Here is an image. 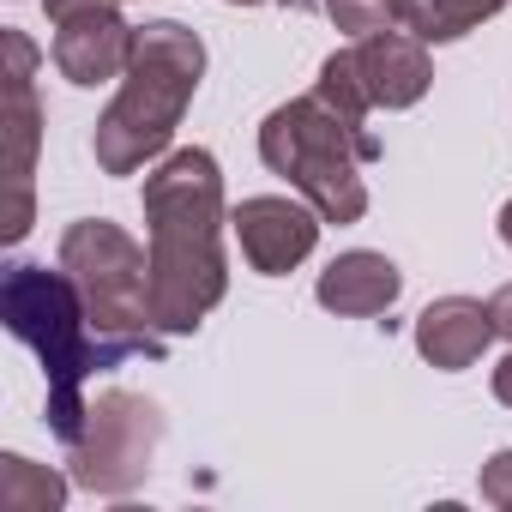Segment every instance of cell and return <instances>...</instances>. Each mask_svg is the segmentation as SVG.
Instances as JSON below:
<instances>
[{
	"instance_id": "cell-1",
	"label": "cell",
	"mask_w": 512,
	"mask_h": 512,
	"mask_svg": "<svg viewBox=\"0 0 512 512\" xmlns=\"http://www.w3.org/2000/svg\"><path fill=\"white\" fill-rule=\"evenodd\" d=\"M223 169L205 145L169 151L145 175V247H151V314L163 338L199 332V320L229 296L223 260Z\"/></svg>"
},
{
	"instance_id": "cell-2",
	"label": "cell",
	"mask_w": 512,
	"mask_h": 512,
	"mask_svg": "<svg viewBox=\"0 0 512 512\" xmlns=\"http://www.w3.org/2000/svg\"><path fill=\"white\" fill-rule=\"evenodd\" d=\"M0 320L19 344L37 350L43 380H49V428L61 434V446L79 440L85 428V380L103 368H121V350L97 338L79 284L67 278V266H37V260H13L0 278Z\"/></svg>"
},
{
	"instance_id": "cell-3",
	"label": "cell",
	"mask_w": 512,
	"mask_h": 512,
	"mask_svg": "<svg viewBox=\"0 0 512 512\" xmlns=\"http://www.w3.org/2000/svg\"><path fill=\"white\" fill-rule=\"evenodd\" d=\"M199 79H205V43H199V31H187L175 19L139 25L133 61L121 73V91L97 115V133H91L97 169L103 175H139L145 163L169 157L175 127H181Z\"/></svg>"
},
{
	"instance_id": "cell-4",
	"label": "cell",
	"mask_w": 512,
	"mask_h": 512,
	"mask_svg": "<svg viewBox=\"0 0 512 512\" xmlns=\"http://www.w3.org/2000/svg\"><path fill=\"white\" fill-rule=\"evenodd\" d=\"M380 157V139L368 121L344 115L320 91L278 103L260 121V163L284 175L326 223H362L368 217V181L362 169Z\"/></svg>"
},
{
	"instance_id": "cell-5",
	"label": "cell",
	"mask_w": 512,
	"mask_h": 512,
	"mask_svg": "<svg viewBox=\"0 0 512 512\" xmlns=\"http://www.w3.org/2000/svg\"><path fill=\"white\" fill-rule=\"evenodd\" d=\"M55 266H67V278L85 296V314L97 326L103 344L127 356H157L163 332L151 314V247H139L121 223L109 217H79L61 235Z\"/></svg>"
},
{
	"instance_id": "cell-6",
	"label": "cell",
	"mask_w": 512,
	"mask_h": 512,
	"mask_svg": "<svg viewBox=\"0 0 512 512\" xmlns=\"http://www.w3.org/2000/svg\"><path fill=\"white\" fill-rule=\"evenodd\" d=\"M157 440H163V410L145 398V392H97L91 410H85V428L79 440L67 446V464H73V482L103 494V500H121L133 494L145 476H151V458H157Z\"/></svg>"
},
{
	"instance_id": "cell-7",
	"label": "cell",
	"mask_w": 512,
	"mask_h": 512,
	"mask_svg": "<svg viewBox=\"0 0 512 512\" xmlns=\"http://www.w3.org/2000/svg\"><path fill=\"white\" fill-rule=\"evenodd\" d=\"M7 49V175H13V217H7V241H25L37 223V199H31V175H37V145H43V103H37V43L25 31H0Z\"/></svg>"
},
{
	"instance_id": "cell-8",
	"label": "cell",
	"mask_w": 512,
	"mask_h": 512,
	"mask_svg": "<svg viewBox=\"0 0 512 512\" xmlns=\"http://www.w3.org/2000/svg\"><path fill=\"white\" fill-rule=\"evenodd\" d=\"M320 211L308 199H290V193H253L229 211V229L241 241V260L260 272V278H284L296 272L308 253L320 247Z\"/></svg>"
},
{
	"instance_id": "cell-9",
	"label": "cell",
	"mask_w": 512,
	"mask_h": 512,
	"mask_svg": "<svg viewBox=\"0 0 512 512\" xmlns=\"http://www.w3.org/2000/svg\"><path fill=\"white\" fill-rule=\"evenodd\" d=\"M133 43H139V25H127L121 7H91V13L55 19L49 61H55V73H61L67 85L91 91V85H109V79L127 73Z\"/></svg>"
},
{
	"instance_id": "cell-10",
	"label": "cell",
	"mask_w": 512,
	"mask_h": 512,
	"mask_svg": "<svg viewBox=\"0 0 512 512\" xmlns=\"http://www.w3.org/2000/svg\"><path fill=\"white\" fill-rule=\"evenodd\" d=\"M350 61L362 73V91L374 109H416L434 85V61H428V43L416 31H374V37H356L350 43Z\"/></svg>"
},
{
	"instance_id": "cell-11",
	"label": "cell",
	"mask_w": 512,
	"mask_h": 512,
	"mask_svg": "<svg viewBox=\"0 0 512 512\" xmlns=\"http://www.w3.org/2000/svg\"><path fill=\"white\" fill-rule=\"evenodd\" d=\"M494 338H500V332H494V314H488V302H476V296H440V302H428V308L416 314V350H422V362L440 368V374L476 368Z\"/></svg>"
},
{
	"instance_id": "cell-12",
	"label": "cell",
	"mask_w": 512,
	"mask_h": 512,
	"mask_svg": "<svg viewBox=\"0 0 512 512\" xmlns=\"http://www.w3.org/2000/svg\"><path fill=\"white\" fill-rule=\"evenodd\" d=\"M398 296H404V272L386 260V253H374V247L338 253V260L320 272V284H314V302L326 314H338V320H374Z\"/></svg>"
},
{
	"instance_id": "cell-13",
	"label": "cell",
	"mask_w": 512,
	"mask_h": 512,
	"mask_svg": "<svg viewBox=\"0 0 512 512\" xmlns=\"http://www.w3.org/2000/svg\"><path fill=\"white\" fill-rule=\"evenodd\" d=\"M500 7L506 0H404V31H416L422 43H458Z\"/></svg>"
},
{
	"instance_id": "cell-14",
	"label": "cell",
	"mask_w": 512,
	"mask_h": 512,
	"mask_svg": "<svg viewBox=\"0 0 512 512\" xmlns=\"http://www.w3.org/2000/svg\"><path fill=\"white\" fill-rule=\"evenodd\" d=\"M0 500H7L13 512H55V506H67V476L37 470L31 458L7 452L0 458Z\"/></svg>"
},
{
	"instance_id": "cell-15",
	"label": "cell",
	"mask_w": 512,
	"mask_h": 512,
	"mask_svg": "<svg viewBox=\"0 0 512 512\" xmlns=\"http://www.w3.org/2000/svg\"><path fill=\"white\" fill-rule=\"evenodd\" d=\"M326 19L356 43V37H374V31H398L404 25V0H332Z\"/></svg>"
},
{
	"instance_id": "cell-16",
	"label": "cell",
	"mask_w": 512,
	"mask_h": 512,
	"mask_svg": "<svg viewBox=\"0 0 512 512\" xmlns=\"http://www.w3.org/2000/svg\"><path fill=\"white\" fill-rule=\"evenodd\" d=\"M476 488H482V500H488V506L512 512V446H506V452H494V458L482 464V482H476Z\"/></svg>"
},
{
	"instance_id": "cell-17",
	"label": "cell",
	"mask_w": 512,
	"mask_h": 512,
	"mask_svg": "<svg viewBox=\"0 0 512 512\" xmlns=\"http://www.w3.org/2000/svg\"><path fill=\"white\" fill-rule=\"evenodd\" d=\"M488 314H494V332L512 344V284H500V290L488 296Z\"/></svg>"
},
{
	"instance_id": "cell-18",
	"label": "cell",
	"mask_w": 512,
	"mask_h": 512,
	"mask_svg": "<svg viewBox=\"0 0 512 512\" xmlns=\"http://www.w3.org/2000/svg\"><path fill=\"white\" fill-rule=\"evenodd\" d=\"M91 7H121V0H43L49 25H55V19H73V13H91Z\"/></svg>"
},
{
	"instance_id": "cell-19",
	"label": "cell",
	"mask_w": 512,
	"mask_h": 512,
	"mask_svg": "<svg viewBox=\"0 0 512 512\" xmlns=\"http://www.w3.org/2000/svg\"><path fill=\"white\" fill-rule=\"evenodd\" d=\"M494 398L512 410V350H506V356H500V368H494Z\"/></svg>"
},
{
	"instance_id": "cell-20",
	"label": "cell",
	"mask_w": 512,
	"mask_h": 512,
	"mask_svg": "<svg viewBox=\"0 0 512 512\" xmlns=\"http://www.w3.org/2000/svg\"><path fill=\"white\" fill-rule=\"evenodd\" d=\"M500 241H506V247H512V199H506V205H500Z\"/></svg>"
},
{
	"instance_id": "cell-21",
	"label": "cell",
	"mask_w": 512,
	"mask_h": 512,
	"mask_svg": "<svg viewBox=\"0 0 512 512\" xmlns=\"http://www.w3.org/2000/svg\"><path fill=\"white\" fill-rule=\"evenodd\" d=\"M229 7H266V0H229Z\"/></svg>"
},
{
	"instance_id": "cell-22",
	"label": "cell",
	"mask_w": 512,
	"mask_h": 512,
	"mask_svg": "<svg viewBox=\"0 0 512 512\" xmlns=\"http://www.w3.org/2000/svg\"><path fill=\"white\" fill-rule=\"evenodd\" d=\"M326 7H332V0H320V13H326Z\"/></svg>"
}]
</instances>
